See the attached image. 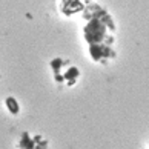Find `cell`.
Segmentation results:
<instances>
[{"instance_id": "2", "label": "cell", "mask_w": 149, "mask_h": 149, "mask_svg": "<svg viewBox=\"0 0 149 149\" xmlns=\"http://www.w3.org/2000/svg\"><path fill=\"white\" fill-rule=\"evenodd\" d=\"M79 75H80L79 69H77L75 66H72V68H71V69L68 71V72H66V75H65V77L69 80V79H75V77H79Z\"/></svg>"}, {"instance_id": "3", "label": "cell", "mask_w": 149, "mask_h": 149, "mask_svg": "<svg viewBox=\"0 0 149 149\" xmlns=\"http://www.w3.org/2000/svg\"><path fill=\"white\" fill-rule=\"evenodd\" d=\"M57 66H58V68L62 66V60H60V58H58V60L56 58V60L52 62V68H54V69H57Z\"/></svg>"}, {"instance_id": "1", "label": "cell", "mask_w": 149, "mask_h": 149, "mask_svg": "<svg viewBox=\"0 0 149 149\" xmlns=\"http://www.w3.org/2000/svg\"><path fill=\"white\" fill-rule=\"evenodd\" d=\"M5 104H6L8 111L13 114V115H17V114H19V111H20V104H19V102L15 100L14 97H6V98H5Z\"/></svg>"}]
</instances>
